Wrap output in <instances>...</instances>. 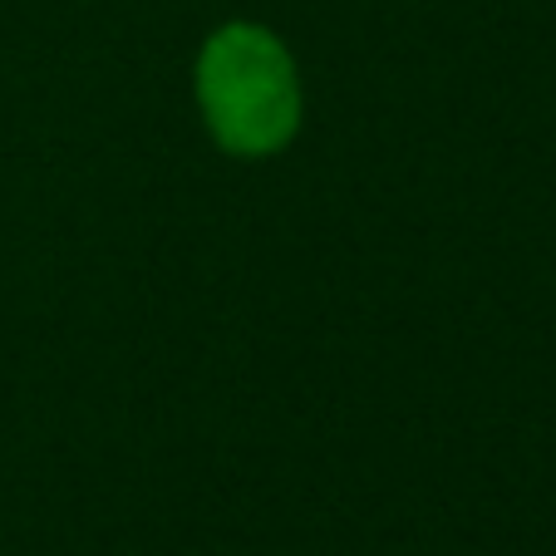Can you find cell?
I'll list each match as a JSON object with an SVG mask.
<instances>
[{
  "mask_svg": "<svg viewBox=\"0 0 556 556\" xmlns=\"http://www.w3.org/2000/svg\"><path fill=\"white\" fill-rule=\"evenodd\" d=\"M192 94L212 143L242 163L291 148L305 118V89L291 45L256 21H227L202 40Z\"/></svg>",
  "mask_w": 556,
  "mask_h": 556,
  "instance_id": "obj_1",
  "label": "cell"
}]
</instances>
